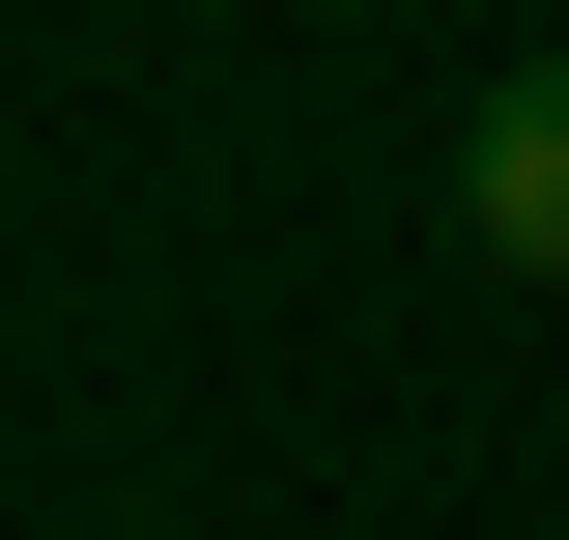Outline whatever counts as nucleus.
I'll use <instances>...</instances> for the list:
<instances>
[{"instance_id": "nucleus-1", "label": "nucleus", "mask_w": 569, "mask_h": 540, "mask_svg": "<svg viewBox=\"0 0 569 540\" xmlns=\"http://www.w3.org/2000/svg\"><path fill=\"white\" fill-rule=\"evenodd\" d=\"M456 228H485L512 284H569V58H512L485 114H456Z\"/></svg>"}]
</instances>
